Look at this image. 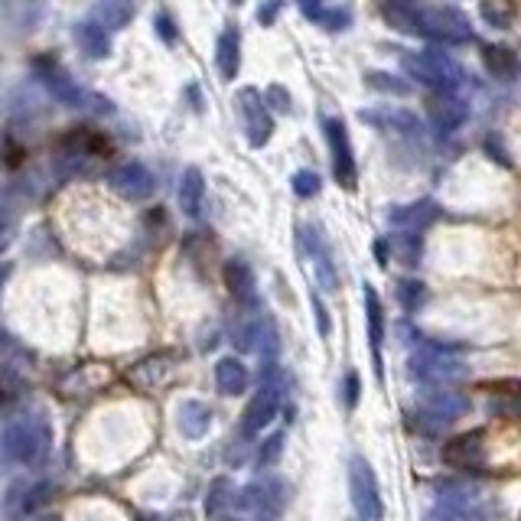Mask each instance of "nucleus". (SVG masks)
<instances>
[{"instance_id":"nucleus-1","label":"nucleus","mask_w":521,"mask_h":521,"mask_svg":"<svg viewBox=\"0 0 521 521\" xmlns=\"http://www.w3.org/2000/svg\"><path fill=\"white\" fill-rule=\"evenodd\" d=\"M283 391H287V382H283L281 368L267 365L261 372V391L251 398V404L245 408V418H241V434L255 436L277 418V410L283 404Z\"/></svg>"},{"instance_id":"nucleus-2","label":"nucleus","mask_w":521,"mask_h":521,"mask_svg":"<svg viewBox=\"0 0 521 521\" xmlns=\"http://www.w3.org/2000/svg\"><path fill=\"white\" fill-rule=\"evenodd\" d=\"M401 62L410 72V78H418L420 85L434 88V92H454L463 82V68L456 66L446 52H436V49L408 52Z\"/></svg>"},{"instance_id":"nucleus-3","label":"nucleus","mask_w":521,"mask_h":521,"mask_svg":"<svg viewBox=\"0 0 521 521\" xmlns=\"http://www.w3.org/2000/svg\"><path fill=\"white\" fill-rule=\"evenodd\" d=\"M36 72L43 78L46 92H49L59 104H66V108H88V104H94V108H102L104 114L112 112V102H104L102 94H92L82 85H76V78L68 76L66 68L56 66V62H49V59L36 62Z\"/></svg>"},{"instance_id":"nucleus-4","label":"nucleus","mask_w":521,"mask_h":521,"mask_svg":"<svg viewBox=\"0 0 521 521\" xmlns=\"http://www.w3.org/2000/svg\"><path fill=\"white\" fill-rule=\"evenodd\" d=\"M410 375L420 378L427 388H454L460 378H466V365L456 355H446L440 349H420L408 359Z\"/></svg>"},{"instance_id":"nucleus-5","label":"nucleus","mask_w":521,"mask_h":521,"mask_svg":"<svg viewBox=\"0 0 521 521\" xmlns=\"http://www.w3.org/2000/svg\"><path fill=\"white\" fill-rule=\"evenodd\" d=\"M349 496L359 521H382L385 505H382V492H378L375 470L362 456H352L349 460Z\"/></svg>"},{"instance_id":"nucleus-6","label":"nucleus","mask_w":521,"mask_h":521,"mask_svg":"<svg viewBox=\"0 0 521 521\" xmlns=\"http://www.w3.org/2000/svg\"><path fill=\"white\" fill-rule=\"evenodd\" d=\"M418 26L420 36H436L444 43H470L472 40V23L470 17L456 7H420Z\"/></svg>"},{"instance_id":"nucleus-7","label":"nucleus","mask_w":521,"mask_h":521,"mask_svg":"<svg viewBox=\"0 0 521 521\" xmlns=\"http://www.w3.org/2000/svg\"><path fill=\"white\" fill-rule=\"evenodd\" d=\"M235 108H238L241 128H245V137H248L251 147H265L274 134V118L267 102L261 98L257 88H238L235 94Z\"/></svg>"},{"instance_id":"nucleus-8","label":"nucleus","mask_w":521,"mask_h":521,"mask_svg":"<svg viewBox=\"0 0 521 521\" xmlns=\"http://www.w3.org/2000/svg\"><path fill=\"white\" fill-rule=\"evenodd\" d=\"M0 446H4L7 460L23 463V466L26 463H36L46 450V427L43 424H33V420H17V424L4 427Z\"/></svg>"},{"instance_id":"nucleus-9","label":"nucleus","mask_w":521,"mask_h":521,"mask_svg":"<svg viewBox=\"0 0 521 521\" xmlns=\"http://www.w3.org/2000/svg\"><path fill=\"white\" fill-rule=\"evenodd\" d=\"M326 144H329V157H333V176L342 189H355L359 180V170H355V154H352V140L349 130H346V121L342 118H326Z\"/></svg>"},{"instance_id":"nucleus-10","label":"nucleus","mask_w":521,"mask_h":521,"mask_svg":"<svg viewBox=\"0 0 521 521\" xmlns=\"http://www.w3.org/2000/svg\"><path fill=\"white\" fill-rule=\"evenodd\" d=\"M300 248L307 255V261L313 265V277L323 291H339V274H336V265H333V255H329V245H326L323 231L317 225H300Z\"/></svg>"},{"instance_id":"nucleus-11","label":"nucleus","mask_w":521,"mask_h":521,"mask_svg":"<svg viewBox=\"0 0 521 521\" xmlns=\"http://www.w3.org/2000/svg\"><path fill=\"white\" fill-rule=\"evenodd\" d=\"M112 189L118 196L130 199V202H144V199L154 196V173L147 170L144 163H124L112 173Z\"/></svg>"},{"instance_id":"nucleus-12","label":"nucleus","mask_w":521,"mask_h":521,"mask_svg":"<svg viewBox=\"0 0 521 521\" xmlns=\"http://www.w3.org/2000/svg\"><path fill=\"white\" fill-rule=\"evenodd\" d=\"M440 219V205L430 202V199H420V202H410V205H394L388 209V222L398 225V229L418 235L424 231L427 225H434Z\"/></svg>"},{"instance_id":"nucleus-13","label":"nucleus","mask_w":521,"mask_h":521,"mask_svg":"<svg viewBox=\"0 0 521 521\" xmlns=\"http://www.w3.org/2000/svg\"><path fill=\"white\" fill-rule=\"evenodd\" d=\"M420 410H427L430 418L450 424V420L463 418V414L470 410V401H466L460 391H454V388H427V391H424V408Z\"/></svg>"},{"instance_id":"nucleus-14","label":"nucleus","mask_w":521,"mask_h":521,"mask_svg":"<svg viewBox=\"0 0 521 521\" xmlns=\"http://www.w3.org/2000/svg\"><path fill=\"white\" fill-rule=\"evenodd\" d=\"M215 66L222 72L225 82H235L241 68V36H238V26H225L219 43H215Z\"/></svg>"},{"instance_id":"nucleus-15","label":"nucleus","mask_w":521,"mask_h":521,"mask_svg":"<svg viewBox=\"0 0 521 521\" xmlns=\"http://www.w3.org/2000/svg\"><path fill=\"white\" fill-rule=\"evenodd\" d=\"M176 427L186 440H199L212 427V408L202 401H183L176 408Z\"/></svg>"},{"instance_id":"nucleus-16","label":"nucleus","mask_w":521,"mask_h":521,"mask_svg":"<svg viewBox=\"0 0 521 521\" xmlns=\"http://www.w3.org/2000/svg\"><path fill=\"white\" fill-rule=\"evenodd\" d=\"M176 199H180V209L186 219H199L202 215V202H205V180L202 173L196 170V166H186L180 176V193H176Z\"/></svg>"},{"instance_id":"nucleus-17","label":"nucleus","mask_w":521,"mask_h":521,"mask_svg":"<svg viewBox=\"0 0 521 521\" xmlns=\"http://www.w3.org/2000/svg\"><path fill=\"white\" fill-rule=\"evenodd\" d=\"M297 7L307 20L326 26V30H333V33L352 26V13L346 7H326L323 0H297Z\"/></svg>"},{"instance_id":"nucleus-18","label":"nucleus","mask_w":521,"mask_h":521,"mask_svg":"<svg viewBox=\"0 0 521 521\" xmlns=\"http://www.w3.org/2000/svg\"><path fill=\"white\" fill-rule=\"evenodd\" d=\"M225 287H229V293L235 297V303H241V307H251L255 303V274H251V267L245 265V261H229L225 265Z\"/></svg>"},{"instance_id":"nucleus-19","label":"nucleus","mask_w":521,"mask_h":521,"mask_svg":"<svg viewBox=\"0 0 521 521\" xmlns=\"http://www.w3.org/2000/svg\"><path fill=\"white\" fill-rule=\"evenodd\" d=\"M365 319H368V339H372V352H375V372L382 375V362H378V349H382V336H385V310L378 300L375 287L365 283Z\"/></svg>"},{"instance_id":"nucleus-20","label":"nucleus","mask_w":521,"mask_h":521,"mask_svg":"<svg viewBox=\"0 0 521 521\" xmlns=\"http://www.w3.org/2000/svg\"><path fill=\"white\" fill-rule=\"evenodd\" d=\"M76 43L78 49L85 52L88 59H104L112 52V40H108V30L94 23V20H85V23L76 26Z\"/></svg>"},{"instance_id":"nucleus-21","label":"nucleus","mask_w":521,"mask_h":521,"mask_svg":"<svg viewBox=\"0 0 521 521\" xmlns=\"http://www.w3.org/2000/svg\"><path fill=\"white\" fill-rule=\"evenodd\" d=\"M248 382H251L248 368L241 365L238 359H222L219 365H215V385H219V391L222 394H229V398L245 391Z\"/></svg>"},{"instance_id":"nucleus-22","label":"nucleus","mask_w":521,"mask_h":521,"mask_svg":"<svg viewBox=\"0 0 521 521\" xmlns=\"http://www.w3.org/2000/svg\"><path fill=\"white\" fill-rule=\"evenodd\" d=\"M430 118H434L436 130H454L460 128L463 121H466V108H463V102H456L454 92H444V98H434L430 102Z\"/></svg>"},{"instance_id":"nucleus-23","label":"nucleus","mask_w":521,"mask_h":521,"mask_svg":"<svg viewBox=\"0 0 521 521\" xmlns=\"http://www.w3.org/2000/svg\"><path fill=\"white\" fill-rule=\"evenodd\" d=\"M283 496H281V482H251L245 489V505H251L255 512H267L274 515L281 508Z\"/></svg>"},{"instance_id":"nucleus-24","label":"nucleus","mask_w":521,"mask_h":521,"mask_svg":"<svg viewBox=\"0 0 521 521\" xmlns=\"http://www.w3.org/2000/svg\"><path fill=\"white\" fill-rule=\"evenodd\" d=\"M130 17H134V10H130V4H124V0H102L98 7H94V23L102 26V30H121V26H128Z\"/></svg>"},{"instance_id":"nucleus-25","label":"nucleus","mask_w":521,"mask_h":521,"mask_svg":"<svg viewBox=\"0 0 521 521\" xmlns=\"http://www.w3.org/2000/svg\"><path fill=\"white\" fill-rule=\"evenodd\" d=\"M444 456L450 463H479V456H482V436L479 434H463V436H454L450 444L444 446Z\"/></svg>"},{"instance_id":"nucleus-26","label":"nucleus","mask_w":521,"mask_h":521,"mask_svg":"<svg viewBox=\"0 0 521 521\" xmlns=\"http://www.w3.org/2000/svg\"><path fill=\"white\" fill-rule=\"evenodd\" d=\"M362 118L372 121V124H378V128H391V130H404V134H410V137H420V121L414 118L410 112H385V114H365L362 112Z\"/></svg>"},{"instance_id":"nucleus-27","label":"nucleus","mask_w":521,"mask_h":521,"mask_svg":"<svg viewBox=\"0 0 521 521\" xmlns=\"http://www.w3.org/2000/svg\"><path fill=\"white\" fill-rule=\"evenodd\" d=\"M398 300H401L404 310H420L427 300V287L418 277H404V281H398Z\"/></svg>"},{"instance_id":"nucleus-28","label":"nucleus","mask_w":521,"mask_h":521,"mask_svg":"<svg viewBox=\"0 0 521 521\" xmlns=\"http://www.w3.org/2000/svg\"><path fill=\"white\" fill-rule=\"evenodd\" d=\"M229 499H231V482H229V479H225V476L212 479V486H209V492H205V515L225 512Z\"/></svg>"},{"instance_id":"nucleus-29","label":"nucleus","mask_w":521,"mask_h":521,"mask_svg":"<svg viewBox=\"0 0 521 521\" xmlns=\"http://www.w3.org/2000/svg\"><path fill=\"white\" fill-rule=\"evenodd\" d=\"M365 85L378 88V92H388V94H410V85L401 82L398 76H388V72H365Z\"/></svg>"},{"instance_id":"nucleus-30","label":"nucleus","mask_w":521,"mask_h":521,"mask_svg":"<svg viewBox=\"0 0 521 521\" xmlns=\"http://www.w3.org/2000/svg\"><path fill=\"white\" fill-rule=\"evenodd\" d=\"M56 496V486H52V482H36V486H30V492H26L23 496V505H20V512H40V508H43L46 502H49V499Z\"/></svg>"},{"instance_id":"nucleus-31","label":"nucleus","mask_w":521,"mask_h":521,"mask_svg":"<svg viewBox=\"0 0 521 521\" xmlns=\"http://www.w3.org/2000/svg\"><path fill=\"white\" fill-rule=\"evenodd\" d=\"M291 186H293V193H297L300 199H313L319 193V176L313 170H297L293 173V180H291Z\"/></svg>"},{"instance_id":"nucleus-32","label":"nucleus","mask_w":521,"mask_h":521,"mask_svg":"<svg viewBox=\"0 0 521 521\" xmlns=\"http://www.w3.org/2000/svg\"><path fill=\"white\" fill-rule=\"evenodd\" d=\"M486 59L496 76H512L515 72V56L508 49H486Z\"/></svg>"},{"instance_id":"nucleus-33","label":"nucleus","mask_w":521,"mask_h":521,"mask_svg":"<svg viewBox=\"0 0 521 521\" xmlns=\"http://www.w3.org/2000/svg\"><path fill=\"white\" fill-rule=\"evenodd\" d=\"M154 30H157V36H160V40H163L166 46H173L176 40H180V30H176V23H173V17L166 13V10H157Z\"/></svg>"},{"instance_id":"nucleus-34","label":"nucleus","mask_w":521,"mask_h":521,"mask_svg":"<svg viewBox=\"0 0 521 521\" xmlns=\"http://www.w3.org/2000/svg\"><path fill=\"white\" fill-rule=\"evenodd\" d=\"M255 339H257V319H255V323L238 326V329L231 333V342H235V349H238V352H251V349H255Z\"/></svg>"},{"instance_id":"nucleus-35","label":"nucleus","mask_w":521,"mask_h":521,"mask_svg":"<svg viewBox=\"0 0 521 521\" xmlns=\"http://www.w3.org/2000/svg\"><path fill=\"white\" fill-rule=\"evenodd\" d=\"M281 450H283V434H271L265 444H261V450H257V460L271 466V463L281 460Z\"/></svg>"},{"instance_id":"nucleus-36","label":"nucleus","mask_w":521,"mask_h":521,"mask_svg":"<svg viewBox=\"0 0 521 521\" xmlns=\"http://www.w3.org/2000/svg\"><path fill=\"white\" fill-rule=\"evenodd\" d=\"M13 209H10L7 202H0V251L7 248L10 245V238H13Z\"/></svg>"},{"instance_id":"nucleus-37","label":"nucleus","mask_w":521,"mask_h":521,"mask_svg":"<svg viewBox=\"0 0 521 521\" xmlns=\"http://www.w3.org/2000/svg\"><path fill=\"white\" fill-rule=\"evenodd\" d=\"M342 388H346V391H342V404H346V410H352L355 404H359L362 378L355 375V372H349V375H346V382H342Z\"/></svg>"},{"instance_id":"nucleus-38","label":"nucleus","mask_w":521,"mask_h":521,"mask_svg":"<svg viewBox=\"0 0 521 521\" xmlns=\"http://www.w3.org/2000/svg\"><path fill=\"white\" fill-rule=\"evenodd\" d=\"M283 4H287V0H265V4L257 7V23H261V26H271L274 20L281 17Z\"/></svg>"},{"instance_id":"nucleus-39","label":"nucleus","mask_w":521,"mask_h":521,"mask_svg":"<svg viewBox=\"0 0 521 521\" xmlns=\"http://www.w3.org/2000/svg\"><path fill=\"white\" fill-rule=\"evenodd\" d=\"M398 245H401V261H404V265H418V261H420V241H418V235H410V231H408V235H404V238L401 241H398Z\"/></svg>"},{"instance_id":"nucleus-40","label":"nucleus","mask_w":521,"mask_h":521,"mask_svg":"<svg viewBox=\"0 0 521 521\" xmlns=\"http://www.w3.org/2000/svg\"><path fill=\"white\" fill-rule=\"evenodd\" d=\"M267 102L274 104V112H283V114H287V112L293 108L291 94L283 92V85H271V88H267Z\"/></svg>"},{"instance_id":"nucleus-41","label":"nucleus","mask_w":521,"mask_h":521,"mask_svg":"<svg viewBox=\"0 0 521 521\" xmlns=\"http://www.w3.org/2000/svg\"><path fill=\"white\" fill-rule=\"evenodd\" d=\"M313 313H317V326H319V336H329V313H326V307H323V300L319 297H313Z\"/></svg>"},{"instance_id":"nucleus-42","label":"nucleus","mask_w":521,"mask_h":521,"mask_svg":"<svg viewBox=\"0 0 521 521\" xmlns=\"http://www.w3.org/2000/svg\"><path fill=\"white\" fill-rule=\"evenodd\" d=\"M482 13H486V20H489V23H492V26H508V17H505V13H499V10H492V7H489V4H482Z\"/></svg>"},{"instance_id":"nucleus-43","label":"nucleus","mask_w":521,"mask_h":521,"mask_svg":"<svg viewBox=\"0 0 521 521\" xmlns=\"http://www.w3.org/2000/svg\"><path fill=\"white\" fill-rule=\"evenodd\" d=\"M375 257H378V265L388 267V238H378L375 241Z\"/></svg>"},{"instance_id":"nucleus-44","label":"nucleus","mask_w":521,"mask_h":521,"mask_svg":"<svg viewBox=\"0 0 521 521\" xmlns=\"http://www.w3.org/2000/svg\"><path fill=\"white\" fill-rule=\"evenodd\" d=\"M7 271H10V267H7V265L0 267V287H4V281H7Z\"/></svg>"},{"instance_id":"nucleus-45","label":"nucleus","mask_w":521,"mask_h":521,"mask_svg":"<svg viewBox=\"0 0 521 521\" xmlns=\"http://www.w3.org/2000/svg\"><path fill=\"white\" fill-rule=\"evenodd\" d=\"M40 521H62L59 515H46V518H40Z\"/></svg>"},{"instance_id":"nucleus-46","label":"nucleus","mask_w":521,"mask_h":521,"mask_svg":"<svg viewBox=\"0 0 521 521\" xmlns=\"http://www.w3.org/2000/svg\"><path fill=\"white\" fill-rule=\"evenodd\" d=\"M231 4H241V0H231Z\"/></svg>"}]
</instances>
